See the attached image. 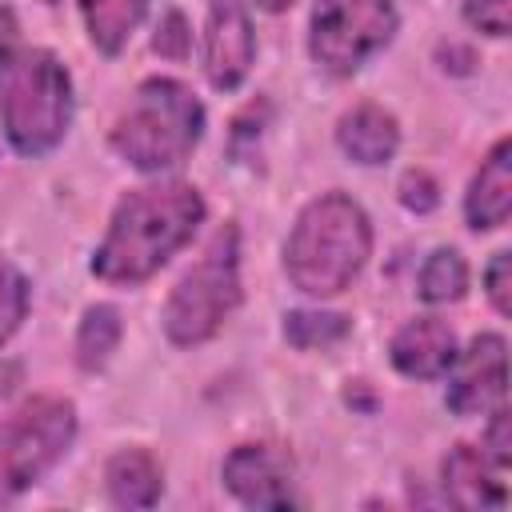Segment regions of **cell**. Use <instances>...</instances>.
I'll return each mask as SVG.
<instances>
[{
    "label": "cell",
    "instance_id": "ffe728a7",
    "mask_svg": "<svg viewBox=\"0 0 512 512\" xmlns=\"http://www.w3.org/2000/svg\"><path fill=\"white\" fill-rule=\"evenodd\" d=\"M24 312H28V280L0 260V344L20 328Z\"/></svg>",
    "mask_w": 512,
    "mask_h": 512
},
{
    "label": "cell",
    "instance_id": "603a6c76",
    "mask_svg": "<svg viewBox=\"0 0 512 512\" xmlns=\"http://www.w3.org/2000/svg\"><path fill=\"white\" fill-rule=\"evenodd\" d=\"M484 456L496 464V468H508L512 464V416L504 404L492 408V424L484 432Z\"/></svg>",
    "mask_w": 512,
    "mask_h": 512
},
{
    "label": "cell",
    "instance_id": "ac0fdd59",
    "mask_svg": "<svg viewBox=\"0 0 512 512\" xmlns=\"http://www.w3.org/2000/svg\"><path fill=\"white\" fill-rule=\"evenodd\" d=\"M468 288V264L456 248H436L424 268H420V300L428 304H448L460 300Z\"/></svg>",
    "mask_w": 512,
    "mask_h": 512
},
{
    "label": "cell",
    "instance_id": "8992f818",
    "mask_svg": "<svg viewBox=\"0 0 512 512\" xmlns=\"http://www.w3.org/2000/svg\"><path fill=\"white\" fill-rule=\"evenodd\" d=\"M76 408L64 396H32L0 420V504L32 488L72 444Z\"/></svg>",
    "mask_w": 512,
    "mask_h": 512
},
{
    "label": "cell",
    "instance_id": "7a4b0ae2",
    "mask_svg": "<svg viewBox=\"0 0 512 512\" xmlns=\"http://www.w3.org/2000/svg\"><path fill=\"white\" fill-rule=\"evenodd\" d=\"M368 252V212L344 192H324L296 216L284 244V272L308 296H336L360 276Z\"/></svg>",
    "mask_w": 512,
    "mask_h": 512
},
{
    "label": "cell",
    "instance_id": "4316f807",
    "mask_svg": "<svg viewBox=\"0 0 512 512\" xmlns=\"http://www.w3.org/2000/svg\"><path fill=\"white\" fill-rule=\"evenodd\" d=\"M256 4H260L264 12H284V8H292L296 0H256Z\"/></svg>",
    "mask_w": 512,
    "mask_h": 512
},
{
    "label": "cell",
    "instance_id": "7c38bea8",
    "mask_svg": "<svg viewBox=\"0 0 512 512\" xmlns=\"http://www.w3.org/2000/svg\"><path fill=\"white\" fill-rule=\"evenodd\" d=\"M508 212H512V144L496 140L468 184L464 216L476 232H488V228H500Z\"/></svg>",
    "mask_w": 512,
    "mask_h": 512
},
{
    "label": "cell",
    "instance_id": "9a60e30c",
    "mask_svg": "<svg viewBox=\"0 0 512 512\" xmlns=\"http://www.w3.org/2000/svg\"><path fill=\"white\" fill-rule=\"evenodd\" d=\"M104 484H108L112 504H120V508H148V504H156V496L164 488V472H160L152 452L124 448V452H116L108 460Z\"/></svg>",
    "mask_w": 512,
    "mask_h": 512
},
{
    "label": "cell",
    "instance_id": "4fadbf2b",
    "mask_svg": "<svg viewBox=\"0 0 512 512\" xmlns=\"http://www.w3.org/2000/svg\"><path fill=\"white\" fill-rule=\"evenodd\" d=\"M336 144L344 148L348 160L356 164H384L396 156V144H400V124L388 108L380 104H356L352 112L340 116L336 124Z\"/></svg>",
    "mask_w": 512,
    "mask_h": 512
},
{
    "label": "cell",
    "instance_id": "e0dca14e",
    "mask_svg": "<svg viewBox=\"0 0 512 512\" xmlns=\"http://www.w3.org/2000/svg\"><path fill=\"white\" fill-rule=\"evenodd\" d=\"M120 312L112 304H92L76 328V364L84 372H96L108 364V356L120 344Z\"/></svg>",
    "mask_w": 512,
    "mask_h": 512
},
{
    "label": "cell",
    "instance_id": "30bf717a",
    "mask_svg": "<svg viewBox=\"0 0 512 512\" xmlns=\"http://www.w3.org/2000/svg\"><path fill=\"white\" fill-rule=\"evenodd\" d=\"M228 492L248 508H288L292 504V464L276 444H240L224 460Z\"/></svg>",
    "mask_w": 512,
    "mask_h": 512
},
{
    "label": "cell",
    "instance_id": "5b68a950",
    "mask_svg": "<svg viewBox=\"0 0 512 512\" xmlns=\"http://www.w3.org/2000/svg\"><path fill=\"white\" fill-rule=\"evenodd\" d=\"M240 304V244L236 228H220L204 256L176 280L164 304V332L180 348L212 340Z\"/></svg>",
    "mask_w": 512,
    "mask_h": 512
},
{
    "label": "cell",
    "instance_id": "484cf974",
    "mask_svg": "<svg viewBox=\"0 0 512 512\" xmlns=\"http://www.w3.org/2000/svg\"><path fill=\"white\" fill-rule=\"evenodd\" d=\"M16 60V20L8 8H0V72H8Z\"/></svg>",
    "mask_w": 512,
    "mask_h": 512
},
{
    "label": "cell",
    "instance_id": "52a82bcc",
    "mask_svg": "<svg viewBox=\"0 0 512 512\" xmlns=\"http://www.w3.org/2000/svg\"><path fill=\"white\" fill-rule=\"evenodd\" d=\"M396 32L388 0H316L308 24V52L332 76H352Z\"/></svg>",
    "mask_w": 512,
    "mask_h": 512
},
{
    "label": "cell",
    "instance_id": "9c48e42d",
    "mask_svg": "<svg viewBox=\"0 0 512 512\" xmlns=\"http://www.w3.org/2000/svg\"><path fill=\"white\" fill-rule=\"evenodd\" d=\"M456 376L448 384V408L456 416H476V412H492L496 404H504V388H508V344L496 332H484L468 344V352H456Z\"/></svg>",
    "mask_w": 512,
    "mask_h": 512
},
{
    "label": "cell",
    "instance_id": "d6986e66",
    "mask_svg": "<svg viewBox=\"0 0 512 512\" xmlns=\"http://www.w3.org/2000/svg\"><path fill=\"white\" fill-rule=\"evenodd\" d=\"M348 336V316L340 312H288L284 340L292 348H328Z\"/></svg>",
    "mask_w": 512,
    "mask_h": 512
},
{
    "label": "cell",
    "instance_id": "7402d4cb",
    "mask_svg": "<svg viewBox=\"0 0 512 512\" xmlns=\"http://www.w3.org/2000/svg\"><path fill=\"white\" fill-rule=\"evenodd\" d=\"M400 204L412 212H432L440 204V184L424 168H412L400 176Z\"/></svg>",
    "mask_w": 512,
    "mask_h": 512
},
{
    "label": "cell",
    "instance_id": "5bb4252c",
    "mask_svg": "<svg viewBox=\"0 0 512 512\" xmlns=\"http://www.w3.org/2000/svg\"><path fill=\"white\" fill-rule=\"evenodd\" d=\"M440 484H444V496L448 504L456 508H500L508 500L504 484L492 476L488 468V456L476 452L472 444H456L444 464H440Z\"/></svg>",
    "mask_w": 512,
    "mask_h": 512
},
{
    "label": "cell",
    "instance_id": "6da1fadb",
    "mask_svg": "<svg viewBox=\"0 0 512 512\" xmlns=\"http://www.w3.org/2000/svg\"><path fill=\"white\" fill-rule=\"evenodd\" d=\"M200 220L204 200L192 184L168 180L132 188L108 220V232L92 256V272L108 284H140L192 240Z\"/></svg>",
    "mask_w": 512,
    "mask_h": 512
},
{
    "label": "cell",
    "instance_id": "44dd1931",
    "mask_svg": "<svg viewBox=\"0 0 512 512\" xmlns=\"http://www.w3.org/2000/svg\"><path fill=\"white\" fill-rule=\"evenodd\" d=\"M152 48L160 52V56H168V60H184L188 56V48H192V32H188V20H184V12H164V20L156 24V36H152Z\"/></svg>",
    "mask_w": 512,
    "mask_h": 512
},
{
    "label": "cell",
    "instance_id": "3957f363",
    "mask_svg": "<svg viewBox=\"0 0 512 512\" xmlns=\"http://www.w3.org/2000/svg\"><path fill=\"white\" fill-rule=\"evenodd\" d=\"M204 136V108L196 92L172 76H152L112 124V148L140 172L176 168Z\"/></svg>",
    "mask_w": 512,
    "mask_h": 512
},
{
    "label": "cell",
    "instance_id": "2e32d148",
    "mask_svg": "<svg viewBox=\"0 0 512 512\" xmlns=\"http://www.w3.org/2000/svg\"><path fill=\"white\" fill-rule=\"evenodd\" d=\"M80 4V16H84V28H88V40L104 52V56H116L136 24L144 20L148 12V0H76Z\"/></svg>",
    "mask_w": 512,
    "mask_h": 512
},
{
    "label": "cell",
    "instance_id": "d4e9b609",
    "mask_svg": "<svg viewBox=\"0 0 512 512\" xmlns=\"http://www.w3.org/2000/svg\"><path fill=\"white\" fill-rule=\"evenodd\" d=\"M484 284H488V300L500 316L512 312V256L508 252H496L488 272H484Z\"/></svg>",
    "mask_w": 512,
    "mask_h": 512
},
{
    "label": "cell",
    "instance_id": "cb8c5ba5",
    "mask_svg": "<svg viewBox=\"0 0 512 512\" xmlns=\"http://www.w3.org/2000/svg\"><path fill=\"white\" fill-rule=\"evenodd\" d=\"M464 20L484 36H508V0H464Z\"/></svg>",
    "mask_w": 512,
    "mask_h": 512
},
{
    "label": "cell",
    "instance_id": "ba28073f",
    "mask_svg": "<svg viewBox=\"0 0 512 512\" xmlns=\"http://www.w3.org/2000/svg\"><path fill=\"white\" fill-rule=\"evenodd\" d=\"M256 56V36L248 20L244 0H208V24H204V72L208 84L220 92H232L244 84Z\"/></svg>",
    "mask_w": 512,
    "mask_h": 512
},
{
    "label": "cell",
    "instance_id": "277c9868",
    "mask_svg": "<svg viewBox=\"0 0 512 512\" xmlns=\"http://www.w3.org/2000/svg\"><path fill=\"white\" fill-rule=\"evenodd\" d=\"M72 120V80L68 68L44 52L32 48L12 60L8 84H4V136L24 156L52 152Z\"/></svg>",
    "mask_w": 512,
    "mask_h": 512
},
{
    "label": "cell",
    "instance_id": "8fae6325",
    "mask_svg": "<svg viewBox=\"0 0 512 512\" xmlns=\"http://www.w3.org/2000/svg\"><path fill=\"white\" fill-rule=\"evenodd\" d=\"M392 364L412 380H436L456 360V332L440 316H416L392 336Z\"/></svg>",
    "mask_w": 512,
    "mask_h": 512
}]
</instances>
